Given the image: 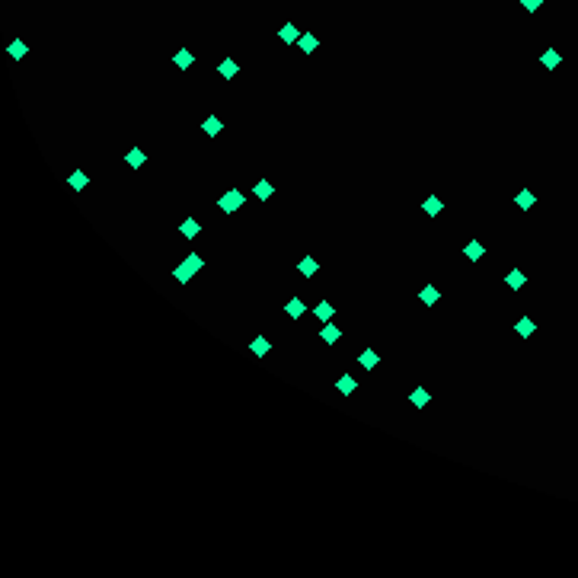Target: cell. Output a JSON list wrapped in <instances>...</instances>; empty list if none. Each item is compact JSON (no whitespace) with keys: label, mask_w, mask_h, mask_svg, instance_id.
<instances>
[{"label":"cell","mask_w":578,"mask_h":578,"mask_svg":"<svg viewBox=\"0 0 578 578\" xmlns=\"http://www.w3.org/2000/svg\"><path fill=\"white\" fill-rule=\"evenodd\" d=\"M201 265H205V259H201L198 253H189V256H186V262L173 269V278L186 284V281H192V275H195V271H201Z\"/></svg>","instance_id":"cell-1"},{"label":"cell","mask_w":578,"mask_h":578,"mask_svg":"<svg viewBox=\"0 0 578 578\" xmlns=\"http://www.w3.org/2000/svg\"><path fill=\"white\" fill-rule=\"evenodd\" d=\"M243 201H246V195L236 192V189H230V192H224L221 198H217V208H221L224 214H236V211L243 208Z\"/></svg>","instance_id":"cell-2"},{"label":"cell","mask_w":578,"mask_h":578,"mask_svg":"<svg viewBox=\"0 0 578 578\" xmlns=\"http://www.w3.org/2000/svg\"><path fill=\"white\" fill-rule=\"evenodd\" d=\"M86 186H90V176H86L83 169H74V173L67 176V189H71V192H80V189H86Z\"/></svg>","instance_id":"cell-3"},{"label":"cell","mask_w":578,"mask_h":578,"mask_svg":"<svg viewBox=\"0 0 578 578\" xmlns=\"http://www.w3.org/2000/svg\"><path fill=\"white\" fill-rule=\"evenodd\" d=\"M201 131H205V134H208V138H217V134H221V131H224V121H221V118H217V115H208V118H205V121H201Z\"/></svg>","instance_id":"cell-4"},{"label":"cell","mask_w":578,"mask_h":578,"mask_svg":"<svg viewBox=\"0 0 578 578\" xmlns=\"http://www.w3.org/2000/svg\"><path fill=\"white\" fill-rule=\"evenodd\" d=\"M409 403H412V406H416V409H425V406H428V403H431V393H428V390H425V386H416V390H412V393H409Z\"/></svg>","instance_id":"cell-5"},{"label":"cell","mask_w":578,"mask_h":578,"mask_svg":"<svg viewBox=\"0 0 578 578\" xmlns=\"http://www.w3.org/2000/svg\"><path fill=\"white\" fill-rule=\"evenodd\" d=\"M514 205H518L521 211H530V208H534V205H537V195H534V192H530V189H521V192H518V195H514Z\"/></svg>","instance_id":"cell-6"},{"label":"cell","mask_w":578,"mask_h":578,"mask_svg":"<svg viewBox=\"0 0 578 578\" xmlns=\"http://www.w3.org/2000/svg\"><path fill=\"white\" fill-rule=\"evenodd\" d=\"M463 256H466V259H470V262H479L482 256H486V246H482L479 240H470V243H466V246H463Z\"/></svg>","instance_id":"cell-7"},{"label":"cell","mask_w":578,"mask_h":578,"mask_svg":"<svg viewBox=\"0 0 578 578\" xmlns=\"http://www.w3.org/2000/svg\"><path fill=\"white\" fill-rule=\"evenodd\" d=\"M297 271H301V275H304V278H313V275H316V271H319V262L313 259V256H304V259H301V262H297Z\"/></svg>","instance_id":"cell-8"},{"label":"cell","mask_w":578,"mask_h":578,"mask_svg":"<svg viewBox=\"0 0 578 578\" xmlns=\"http://www.w3.org/2000/svg\"><path fill=\"white\" fill-rule=\"evenodd\" d=\"M514 332H518L521 339H530V336H534V332H537V323H534V319H530V316H521L518 323H514Z\"/></svg>","instance_id":"cell-9"},{"label":"cell","mask_w":578,"mask_h":578,"mask_svg":"<svg viewBox=\"0 0 578 578\" xmlns=\"http://www.w3.org/2000/svg\"><path fill=\"white\" fill-rule=\"evenodd\" d=\"M236 71H240V64H236L233 58H224L221 64H217V74H221L224 80H233V77H236Z\"/></svg>","instance_id":"cell-10"},{"label":"cell","mask_w":578,"mask_h":578,"mask_svg":"<svg viewBox=\"0 0 578 578\" xmlns=\"http://www.w3.org/2000/svg\"><path fill=\"white\" fill-rule=\"evenodd\" d=\"M505 284H508V288H511V291H521V288H524V284H527L524 271H521V269H511V271H508V275H505Z\"/></svg>","instance_id":"cell-11"},{"label":"cell","mask_w":578,"mask_h":578,"mask_svg":"<svg viewBox=\"0 0 578 578\" xmlns=\"http://www.w3.org/2000/svg\"><path fill=\"white\" fill-rule=\"evenodd\" d=\"M253 195H256L259 201H269L271 195H275V186H271L269 179H262V182H256V186H253Z\"/></svg>","instance_id":"cell-12"},{"label":"cell","mask_w":578,"mask_h":578,"mask_svg":"<svg viewBox=\"0 0 578 578\" xmlns=\"http://www.w3.org/2000/svg\"><path fill=\"white\" fill-rule=\"evenodd\" d=\"M278 39H281L284 45H291V42H301V29L288 23V26H281V29H278Z\"/></svg>","instance_id":"cell-13"},{"label":"cell","mask_w":578,"mask_h":578,"mask_svg":"<svg viewBox=\"0 0 578 578\" xmlns=\"http://www.w3.org/2000/svg\"><path fill=\"white\" fill-rule=\"evenodd\" d=\"M319 339H323L326 345H336L339 339H342V332H339V326H332V323H326L323 329H319Z\"/></svg>","instance_id":"cell-14"},{"label":"cell","mask_w":578,"mask_h":578,"mask_svg":"<svg viewBox=\"0 0 578 578\" xmlns=\"http://www.w3.org/2000/svg\"><path fill=\"white\" fill-rule=\"evenodd\" d=\"M339 393H342V396H351V393H355L358 390V380L355 377H351V374H342V377H339Z\"/></svg>","instance_id":"cell-15"},{"label":"cell","mask_w":578,"mask_h":578,"mask_svg":"<svg viewBox=\"0 0 578 578\" xmlns=\"http://www.w3.org/2000/svg\"><path fill=\"white\" fill-rule=\"evenodd\" d=\"M377 361H380V358H377V351H374V348H364L361 355H358V364H361L364 371H374V368H377Z\"/></svg>","instance_id":"cell-16"},{"label":"cell","mask_w":578,"mask_h":578,"mask_svg":"<svg viewBox=\"0 0 578 578\" xmlns=\"http://www.w3.org/2000/svg\"><path fill=\"white\" fill-rule=\"evenodd\" d=\"M297 45H301V51H304V54H313V51L319 48V39L313 36V32H304V36H301V42H297Z\"/></svg>","instance_id":"cell-17"},{"label":"cell","mask_w":578,"mask_h":578,"mask_svg":"<svg viewBox=\"0 0 578 578\" xmlns=\"http://www.w3.org/2000/svg\"><path fill=\"white\" fill-rule=\"evenodd\" d=\"M179 230H182V236H186V240H195V236H198V230H201V224L195 221V217H186Z\"/></svg>","instance_id":"cell-18"},{"label":"cell","mask_w":578,"mask_h":578,"mask_svg":"<svg viewBox=\"0 0 578 578\" xmlns=\"http://www.w3.org/2000/svg\"><path fill=\"white\" fill-rule=\"evenodd\" d=\"M284 310H288V316H291V319H301V316H304V310H307V304H304L301 297H291Z\"/></svg>","instance_id":"cell-19"},{"label":"cell","mask_w":578,"mask_h":578,"mask_svg":"<svg viewBox=\"0 0 578 578\" xmlns=\"http://www.w3.org/2000/svg\"><path fill=\"white\" fill-rule=\"evenodd\" d=\"M125 163H128L131 169H138V166H144V163H147V154L134 147V151H128V154H125Z\"/></svg>","instance_id":"cell-20"},{"label":"cell","mask_w":578,"mask_h":578,"mask_svg":"<svg viewBox=\"0 0 578 578\" xmlns=\"http://www.w3.org/2000/svg\"><path fill=\"white\" fill-rule=\"evenodd\" d=\"M313 313H316V319H323V323H329V319H332V313H336V307H332L329 301H319L316 307H313Z\"/></svg>","instance_id":"cell-21"},{"label":"cell","mask_w":578,"mask_h":578,"mask_svg":"<svg viewBox=\"0 0 578 578\" xmlns=\"http://www.w3.org/2000/svg\"><path fill=\"white\" fill-rule=\"evenodd\" d=\"M173 64H176V67H182V71H186V67H192V64H195V54H192V51H186V48H182V51H176V54H173Z\"/></svg>","instance_id":"cell-22"},{"label":"cell","mask_w":578,"mask_h":578,"mask_svg":"<svg viewBox=\"0 0 578 578\" xmlns=\"http://www.w3.org/2000/svg\"><path fill=\"white\" fill-rule=\"evenodd\" d=\"M559 61H562V54L556 51V48H549V51H543V58H540V64L546 67V71H553V67H559Z\"/></svg>","instance_id":"cell-23"},{"label":"cell","mask_w":578,"mask_h":578,"mask_svg":"<svg viewBox=\"0 0 578 578\" xmlns=\"http://www.w3.org/2000/svg\"><path fill=\"white\" fill-rule=\"evenodd\" d=\"M422 208H425V214H428V217H438V214H441V208H444V205H441V198H438V195H428V198H425V205H422Z\"/></svg>","instance_id":"cell-24"},{"label":"cell","mask_w":578,"mask_h":578,"mask_svg":"<svg viewBox=\"0 0 578 578\" xmlns=\"http://www.w3.org/2000/svg\"><path fill=\"white\" fill-rule=\"evenodd\" d=\"M419 301L428 304V307H431V304H438V288H434V284H425V288L419 291Z\"/></svg>","instance_id":"cell-25"},{"label":"cell","mask_w":578,"mask_h":578,"mask_svg":"<svg viewBox=\"0 0 578 578\" xmlns=\"http://www.w3.org/2000/svg\"><path fill=\"white\" fill-rule=\"evenodd\" d=\"M249 351H253L256 358H262V355H269V351H271V342H269V339H253Z\"/></svg>","instance_id":"cell-26"},{"label":"cell","mask_w":578,"mask_h":578,"mask_svg":"<svg viewBox=\"0 0 578 578\" xmlns=\"http://www.w3.org/2000/svg\"><path fill=\"white\" fill-rule=\"evenodd\" d=\"M6 51H10V58H13V61L26 58V42H23V39H13V42L6 45Z\"/></svg>","instance_id":"cell-27"},{"label":"cell","mask_w":578,"mask_h":578,"mask_svg":"<svg viewBox=\"0 0 578 578\" xmlns=\"http://www.w3.org/2000/svg\"><path fill=\"white\" fill-rule=\"evenodd\" d=\"M521 3H524V10H527V13H537L543 0H521Z\"/></svg>","instance_id":"cell-28"}]
</instances>
